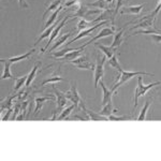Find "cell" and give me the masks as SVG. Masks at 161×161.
<instances>
[{
  "label": "cell",
  "instance_id": "obj_1",
  "mask_svg": "<svg viewBox=\"0 0 161 161\" xmlns=\"http://www.w3.org/2000/svg\"><path fill=\"white\" fill-rule=\"evenodd\" d=\"M160 84H161V82H155V83H150V84L145 85L144 83H143V75H139V76H137V85H136V90H134V108H136L137 106V100H139V98L141 97V96H144L149 89H152L153 87L158 86V85H160Z\"/></svg>",
  "mask_w": 161,
  "mask_h": 161
},
{
  "label": "cell",
  "instance_id": "obj_2",
  "mask_svg": "<svg viewBox=\"0 0 161 161\" xmlns=\"http://www.w3.org/2000/svg\"><path fill=\"white\" fill-rule=\"evenodd\" d=\"M139 75H148V76H154V74L147 73V72H142V71H136V72H133V71H125V70H121L120 76H119L117 83L113 85V87H112V92H115L116 90H117L118 88L121 86V85H124L125 83H127L128 80H130L132 77L139 76Z\"/></svg>",
  "mask_w": 161,
  "mask_h": 161
},
{
  "label": "cell",
  "instance_id": "obj_3",
  "mask_svg": "<svg viewBox=\"0 0 161 161\" xmlns=\"http://www.w3.org/2000/svg\"><path fill=\"white\" fill-rule=\"evenodd\" d=\"M106 58L108 57L105 55L103 57H97V64H96L95 70H93V85H95L96 89H97L98 85H99V82L102 80L103 75H104V64Z\"/></svg>",
  "mask_w": 161,
  "mask_h": 161
},
{
  "label": "cell",
  "instance_id": "obj_4",
  "mask_svg": "<svg viewBox=\"0 0 161 161\" xmlns=\"http://www.w3.org/2000/svg\"><path fill=\"white\" fill-rule=\"evenodd\" d=\"M101 13V10H92V9H88L86 6L84 4H80V7L75 11L74 17H80V19H86L87 17H89L90 15H95V14H99Z\"/></svg>",
  "mask_w": 161,
  "mask_h": 161
},
{
  "label": "cell",
  "instance_id": "obj_5",
  "mask_svg": "<svg viewBox=\"0 0 161 161\" xmlns=\"http://www.w3.org/2000/svg\"><path fill=\"white\" fill-rule=\"evenodd\" d=\"M108 23V20H105V22H100V23H97L93 27H90V28H87V29H84V30H82V31H80L79 32V35L76 36L75 38L72 39L71 41H69L68 43H67V45H69V44H71V43H74L75 41H77V40H80V39H82V38H84V37H87V36H89L90 33L92 32V31H95L97 28H99L100 26H103V25H106Z\"/></svg>",
  "mask_w": 161,
  "mask_h": 161
},
{
  "label": "cell",
  "instance_id": "obj_6",
  "mask_svg": "<svg viewBox=\"0 0 161 161\" xmlns=\"http://www.w3.org/2000/svg\"><path fill=\"white\" fill-rule=\"evenodd\" d=\"M64 95H66V97L68 98L69 101H71L72 103H74V104L76 105V108H77V105H80V102H83L82 98H80V93L76 89V84H72L71 89L64 92Z\"/></svg>",
  "mask_w": 161,
  "mask_h": 161
},
{
  "label": "cell",
  "instance_id": "obj_7",
  "mask_svg": "<svg viewBox=\"0 0 161 161\" xmlns=\"http://www.w3.org/2000/svg\"><path fill=\"white\" fill-rule=\"evenodd\" d=\"M69 17H72V16H70V15H69V16H64V19L60 20V23H59V24L57 25L56 27H55V29H54V30H53V32H52L51 37L48 38V42L46 43L45 47L42 48V52H43V53L46 51V48H47L48 46H50V44L53 43V41L55 40V39L57 38V36L59 35V32H60V30L62 29V28H64V24H66V22H67V20H68Z\"/></svg>",
  "mask_w": 161,
  "mask_h": 161
},
{
  "label": "cell",
  "instance_id": "obj_8",
  "mask_svg": "<svg viewBox=\"0 0 161 161\" xmlns=\"http://www.w3.org/2000/svg\"><path fill=\"white\" fill-rule=\"evenodd\" d=\"M114 31H115V26H112V27H105V28H103L102 30L100 31L99 33H98L97 36H95L92 39H90L89 41L86 43V44H84V47H86L87 45H89V44H92L93 42H96L97 40H99V39H102V38H106V37H110V36H113L114 35Z\"/></svg>",
  "mask_w": 161,
  "mask_h": 161
},
{
  "label": "cell",
  "instance_id": "obj_9",
  "mask_svg": "<svg viewBox=\"0 0 161 161\" xmlns=\"http://www.w3.org/2000/svg\"><path fill=\"white\" fill-rule=\"evenodd\" d=\"M73 66H75L79 69H83V70H92L95 67H93L92 64H90L87 59V56H80L79 58L74 59V60L70 61ZM95 70V69H93Z\"/></svg>",
  "mask_w": 161,
  "mask_h": 161
},
{
  "label": "cell",
  "instance_id": "obj_10",
  "mask_svg": "<svg viewBox=\"0 0 161 161\" xmlns=\"http://www.w3.org/2000/svg\"><path fill=\"white\" fill-rule=\"evenodd\" d=\"M154 19H155V16L150 13L149 15H146V16L142 17L139 22H136V24L131 28V30L136 29V28H143V29H146V28L153 27Z\"/></svg>",
  "mask_w": 161,
  "mask_h": 161
},
{
  "label": "cell",
  "instance_id": "obj_11",
  "mask_svg": "<svg viewBox=\"0 0 161 161\" xmlns=\"http://www.w3.org/2000/svg\"><path fill=\"white\" fill-rule=\"evenodd\" d=\"M53 90L54 92H55L56 97H57V110L59 112H61L64 110V106H67V103H68V98L66 97V95H64V92H59L57 88H55L53 86Z\"/></svg>",
  "mask_w": 161,
  "mask_h": 161
},
{
  "label": "cell",
  "instance_id": "obj_12",
  "mask_svg": "<svg viewBox=\"0 0 161 161\" xmlns=\"http://www.w3.org/2000/svg\"><path fill=\"white\" fill-rule=\"evenodd\" d=\"M101 88H102V92H103V97H102V101H101V105H105L106 103H110L112 102V97L114 95V92H112V89H108L106 86L103 83V80H101L99 82Z\"/></svg>",
  "mask_w": 161,
  "mask_h": 161
},
{
  "label": "cell",
  "instance_id": "obj_13",
  "mask_svg": "<svg viewBox=\"0 0 161 161\" xmlns=\"http://www.w3.org/2000/svg\"><path fill=\"white\" fill-rule=\"evenodd\" d=\"M84 46H80V47H76L75 50L73 51H71V52H69V53H67L66 55H64V57H62V60L64 61H72V60H74V59H76V58H79V57L80 56V53H82V51L84 50Z\"/></svg>",
  "mask_w": 161,
  "mask_h": 161
},
{
  "label": "cell",
  "instance_id": "obj_14",
  "mask_svg": "<svg viewBox=\"0 0 161 161\" xmlns=\"http://www.w3.org/2000/svg\"><path fill=\"white\" fill-rule=\"evenodd\" d=\"M145 4H139V6H130V7H125L123 10H121V14H133V15H137L141 13Z\"/></svg>",
  "mask_w": 161,
  "mask_h": 161
},
{
  "label": "cell",
  "instance_id": "obj_15",
  "mask_svg": "<svg viewBox=\"0 0 161 161\" xmlns=\"http://www.w3.org/2000/svg\"><path fill=\"white\" fill-rule=\"evenodd\" d=\"M48 100H52L54 101V96H50V97H37L35 99V102H36V108H35V114L33 115H38L39 111L42 108L43 106V103L45 101H48Z\"/></svg>",
  "mask_w": 161,
  "mask_h": 161
},
{
  "label": "cell",
  "instance_id": "obj_16",
  "mask_svg": "<svg viewBox=\"0 0 161 161\" xmlns=\"http://www.w3.org/2000/svg\"><path fill=\"white\" fill-rule=\"evenodd\" d=\"M1 62L4 64V68H3V72H2V75H1V80H6V79H12V73L10 71V68H11V62H10L8 59H4L2 58L1 59Z\"/></svg>",
  "mask_w": 161,
  "mask_h": 161
},
{
  "label": "cell",
  "instance_id": "obj_17",
  "mask_svg": "<svg viewBox=\"0 0 161 161\" xmlns=\"http://www.w3.org/2000/svg\"><path fill=\"white\" fill-rule=\"evenodd\" d=\"M59 23H60V22H59V19H58V22H57V20H56V23H55V24H54V25H52L51 27H48L47 29H45V30H44L42 35L40 36V38H39L37 41H36L35 45H38V44L40 43L42 40H44V39H45V38H50V37H51V35H52V32H53V30L55 29V27H56L57 25L59 24Z\"/></svg>",
  "mask_w": 161,
  "mask_h": 161
},
{
  "label": "cell",
  "instance_id": "obj_18",
  "mask_svg": "<svg viewBox=\"0 0 161 161\" xmlns=\"http://www.w3.org/2000/svg\"><path fill=\"white\" fill-rule=\"evenodd\" d=\"M123 37H124V29H120L118 32L114 33V40L111 45V47L113 48V50H116V48L123 43Z\"/></svg>",
  "mask_w": 161,
  "mask_h": 161
},
{
  "label": "cell",
  "instance_id": "obj_19",
  "mask_svg": "<svg viewBox=\"0 0 161 161\" xmlns=\"http://www.w3.org/2000/svg\"><path fill=\"white\" fill-rule=\"evenodd\" d=\"M71 32H68V33H64V35H62L61 37H59L58 39H57L56 40V42H55V44H54L53 46H52V47L50 48V51L48 52H54L56 50V48H58L59 46L60 45H62V44H64V42H66L67 40H68V39L71 37Z\"/></svg>",
  "mask_w": 161,
  "mask_h": 161
},
{
  "label": "cell",
  "instance_id": "obj_20",
  "mask_svg": "<svg viewBox=\"0 0 161 161\" xmlns=\"http://www.w3.org/2000/svg\"><path fill=\"white\" fill-rule=\"evenodd\" d=\"M64 9V7L60 6L58 8L57 10H55V11L53 12V14L50 16V19H47V22L45 23V25H44V29H47L48 27H51L52 25H54L56 23V19H57V16H58V14H59V12L61 11V10Z\"/></svg>",
  "mask_w": 161,
  "mask_h": 161
},
{
  "label": "cell",
  "instance_id": "obj_21",
  "mask_svg": "<svg viewBox=\"0 0 161 161\" xmlns=\"http://www.w3.org/2000/svg\"><path fill=\"white\" fill-rule=\"evenodd\" d=\"M61 2H62V0H53V1L50 3V6L47 7V9L45 10V12H44V14H43V19L46 17V15L48 14L50 12L52 11H54V10H57L59 7L61 6Z\"/></svg>",
  "mask_w": 161,
  "mask_h": 161
},
{
  "label": "cell",
  "instance_id": "obj_22",
  "mask_svg": "<svg viewBox=\"0 0 161 161\" xmlns=\"http://www.w3.org/2000/svg\"><path fill=\"white\" fill-rule=\"evenodd\" d=\"M97 47L99 48V50H101L103 52V54L108 57V59L111 58L112 56L115 54V52L116 50H113V48L111 47V46H106V45H102V44H99V43H97Z\"/></svg>",
  "mask_w": 161,
  "mask_h": 161
},
{
  "label": "cell",
  "instance_id": "obj_23",
  "mask_svg": "<svg viewBox=\"0 0 161 161\" xmlns=\"http://www.w3.org/2000/svg\"><path fill=\"white\" fill-rule=\"evenodd\" d=\"M39 66H40V62H37V64L33 66V68L31 69V71H30V73L28 74V76H27V82H26V85L25 86H30V84L32 83V80H35V77H36V74H37V72H38V69H39Z\"/></svg>",
  "mask_w": 161,
  "mask_h": 161
},
{
  "label": "cell",
  "instance_id": "obj_24",
  "mask_svg": "<svg viewBox=\"0 0 161 161\" xmlns=\"http://www.w3.org/2000/svg\"><path fill=\"white\" fill-rule=\"evenodd\" d=\"M114 112H116V110H113L112 102H110V103H106L105 105L102 106V110H101V112H99V114H100V115H102V116H104V117L108 118V116H111Z\"/></svg>",
  "mask_w": 161,
  "mask_h": 161
},
{
  "label": "cell",
  "instance_id": "obj_25",
  "mask_svg": "<svg viewBox=\"0 0 161 161\" xmlns=\"http://www.w3.org/2000/svg\"><path fill=\"white\" fill-rule=\"evenodd\" d=\"M92 24H96L95 23V20H92V22H87L85 19H80L79 20V23H77V27H76V29L77 31H82V30H84V29H87V28H90L92 26Z\"/></svg>",
  "mask_w": 161,
  "mask_h": 161
},
{
  "label": "cell",
  "instance_id": "obj_26",
  "mask_svg": "<svg viewBox=\"0 0 161 161\" xmlns=\"http://www.w3.org/2000/svg\"><path fill=\"white\" fill-rule=\"evenodd\" d=\"M17 96L16 95H13V96H8L6 98V100L2 101L1 102V111H4V110H9V108H12V103H13V100L16 98Z\"/></svg>",
  "mask_w": 161,
  "mask_h": 161
},
{
  "label": "cell",
  "instance_id": "obj_27",
  "mask_svg": "<svg viewBox=\"0 0 161 161\" xmlns=\"http://www.w3.org/2000/svg\"><path fill=\"white\" fill-rule=\"evenodd\" d=\"M75 108H76V105H75L74 103H73L72 105L68 106V108H64V111H61L60 115H59L56 119H57V120H62V119H64V118H68V117H69V115L72 113V111H73Z\"/></svg>",
  "mask_w": 161,
  "mask_h": 161
},
{
  "label": "cell",
  "instance_id": "obj_28",
  "mask_svg": "<svg viewBox=\"0 0 161 161\" xmlns=\"http://www.w3.org/2000/svg\"><path fill=\"white\" fill-rule=\"evenodd\" d=\"M27 76L28 75H24V76L20 77H16L15 79V85H14V92H19V90L22 88L24 85H26V82H27Z\"/></svg>",
  "mask_w": 161,
  "mask_h": 161
},
{
  "label": "cell",
  "instance_id": "obj_29",
  "mask_svg": "<svg viewBox=\"0 0 161 161\" xmlns=\"http://www.w3.org/2000/svg\"><path fill=\"white\" fill-rule=\"evenodd\" d=\"M150 102H152V99H148L146 102H145L142 111L140 112V115L137 116V120H145V119H146V114H147V111H148V108H149Z\"/></svg>",
  "mask_w": 161,
  "mask_h": 161
},
{
  "label": "cell",
  "instance_id": "obj_30",
  "mask_svg": "<svg viewBox=\"0 0 161 161\" xmlns=\"http://www.w3.org/2000/svg\"><path fill=\"white\" fill-rule=\"evenodd\" d=\"M154 33H161V31L159 29H156V28H154V27H149V28H146V29L136 31V32L131 36H136V35H149L150 36V35H154Z\"/></svg>",
  "mask_w": 161,
  "mask_h": 161
},
{
  "label": "cell",
  "instance_id": "obj_31",
  "mask_svg": "<svg viewBox=\"0 0 161 161\" xmlns=\"http://www.w3.org/2000/svg\"><path fill=\"white\" fill-rule=\"evenodd\" d=\"M35 50H31L29 52H27L26 54L24 55H19V56H15V57H11V58H8V60H9L11 64H14V62H17V61H20V60H25V59H28L29 57L31 56V54H32V52Z\"/></svg>",
  "mask_w": 161,
  "mask_h": 161
},
{
  "label": "cell",
  "instance_id": "obj_32",
  "mask_svg": "<svg viewBox=\"0 0 161 161\" xmlns=\"http://www.w3.org/2000/svg\"><path fill=\"white\" fill-rule=\"evenodd\" d=\"M86 113L88 115V117H89V120H108V117H104V116L100 115L99 113H95V112H92L89 110H87L86 108Z\"/></svg>",
  "mask_w": 161,
  "mask_h": 161
},
{
  "label": "cell",
  "instance_id": "obj_33",
  "mask_svg": "<svg viewBox=\"0 0 161 161\" xmlns=\"http://www.w3.org/2000/svg\"><path fill=\"white\" fill-rule=\"evenodd\" d=\"M108 66H111V67H113L114 69L118 70V72H121V70H123V69H121V66L119 64V62H118V59H117L116 54H114V55L112 56L110 59H108Z\"/></svg>",
  "mask_w": 161,
  "mask_h": 161
},
{
  "label": "cell",
  "instance_id": "obj_34",
  "mask_svg": "<svg viewBox=\"0 0 161 161\" xmlns=\"http://www.w3.org/2000/svg\"><path fill=\"white\" fill-rule=\"evenodd\" d=\"M106 6H108V3H106L105 0H97V1L95 2H92V3H88L87 7H95V8H98L99 10H105L106 9Z\"/></svg>",
  "mask_w": 161,
  "mask_h": 161
},
{
  "label": "cell",
  "instance_id": "obj_35",
  "mask_svg": "<svg viewBox=\"0 0 161 161\" xmlns=\"http://www.w3.org/2000/svg\"><path fill=\"white\" fill-rule=\"evenodd\" d=\"M60 80H64V79L60 76H58V75H53V76L46 77V79L41 83V86H45L46 84H50V83H57V82H60Z\"/></svg>",
  "mask_w": 161,
  "mask_h": 161
},
{
  "label": "cell",
  "instance_id": "obj_36",
  "mask_svg": "<svg viewBox=\"0 0 161 161\" xmlns=\"http://www.w3.org/2000/svg\"><path fill=\"white\" fill-rule=\"evenodd\" d=\"M75 50V48H64V50H61V51H58V52H54L53 53V56L54 57H56V58H62L64 55H66L67 53H69V52H71V51H73Z\"/></svg>",
  "mask_w": 161,
  "mask_h": 161
},
{
  "label": "cell",
  "instance_id": "obj_37",
  "mask_svg": "<svg viewBox=\"0 0 161 161\" xmlns=\"http://www.w3.org/2000/svg\"><path fill=\"white\" fill-rule=\"evenodd\" d=\"M62 1H64V3L62 4L64 8H72L79 0H62Z\"/></svg>",
  "mask_w": 161,
  "mask_h": 161
},
{
  "label": "cell",
  "instance_id": "obj_38",
  "mask_svg": "<svg viewBox=\"0 0 161 161\" xmlns=\"http://www.w3.org/2000/svg\"><path fill=\"white\" fill-rule=\"evenodd\" d=\"M150 37L156 44H161V33H154L150 35Z\"/></svg>",
  "mask_w": 161,
  "mask_h": 161
},
{
  "label": "cell",
  "instance_id": "obj_39",
  "mask_svg": "<svg viewBox=\"0 0 161 161\" xmlns=\"http://www.w3.org/2000/svg\"><path fill=\"white\" fill-rule=\"evenodd\" d=\"M130 117L128 116H108V120H126V119H129Z\"/></svg>",
  "mask_w": 161,
  "mask_h": 161
},
{
  "label": "cell",
  "instance_id": "obj_40",
  "mask_svg": "<svg viewBox=\"0 0 161 161\" xmlns=\"http://www.w3.org/2000/svg\"><path fill=\"white\" fill-rule=\"evenodd\" d=\"M160 10H161V0H159L158 1V3H157V7H156V9L154 10V11L152 12V14L154 15V16L156 17L158 15V13L160 12Z\"/></svg>",
  "mask_w": 161,
  "mask_h": 161
},
{
  "label": "cell",
  "instance_id": "obj_41",
  "mask_svg": "<svg viewBox=\"0 0 161 161\" xmlns=\"http://www.w3.org/2000/svg\"><path fill=\"white\" fill-rule=\"evenodd\" d=\"M20 111H22V110H20V104H16V105H15V108H14V114H13L12 119L16 118L17 117V114H19Z\"/></svg>",
  "mask_w": 161,
  "mask_h": 161
},
{
  "label": "cell",
  "instance_id": "obj_42",
  "mask_svg": "<svg viewBox=\"0 0 161 161\" xmlns=\"http://www.w3.org/2000/svg\"><path fill=\"white\" fill-rule=\"evenodd\" d=\"M125 3V0H118V2H117V6H116V10H115V13H114V15H113V17H115V15L117 14V12H118V10L120 9L121 6Z\"/></svg>",
  "mask_w": 161,
  "mask_h": 161
},
{
  "label": "cell",
  "instance_id": "obj_43",
  "mask_svg": "<svg viewBox=\"0 0 161 161\" xmlns=\"http://www.w3.org/2000/svg\"><path fill=\"white\" fill-rule=\"evenodd\" d=\"M12 108H9V110H8V112H7V115L6 116H3V117H2V121H6V120H9V118H10V115H11V113H12Z\"/></svg>",
  "mask_w": 161,
  "mask_h": 161
},
{
  "label": "cell",
  "instance_id": "obj_44",
  "mask_svg": "<svg viewBox=\"0 0 161 161\" xmlns=\"http://www.w3.org/2000/svg\"><path fill=\"white\" fill-rule=\"evenodd\" d=\"M19 4L20 8H25V9H27V8L29 7L26 0H19Z\"/></svg>",
  "mask_w": 161,
  "mask_h": 161
},
{
  "label": "cell",
  "instance_id": "obj_45",
  "mask_svg": "<svg viewBox=\"0 0 161 161\" xmlns=\"http://www.w3.org/2000/svg\"><path fill=\"white\" fill-rule=\"evenodd\" d=\"M105 1H106V3H108H108H110V4H111V3H112V2H113V1H114V0H105Z\"/></svg>",
  "mask_w": 161,
  "mask_h": 161
}]
</instances>
